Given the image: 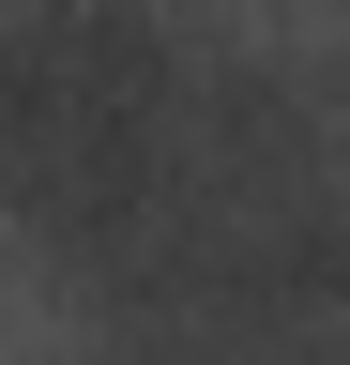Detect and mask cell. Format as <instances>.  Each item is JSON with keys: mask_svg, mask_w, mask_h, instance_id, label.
Returning <instances> with one entry per match:
<instances>
[]
</instances>
